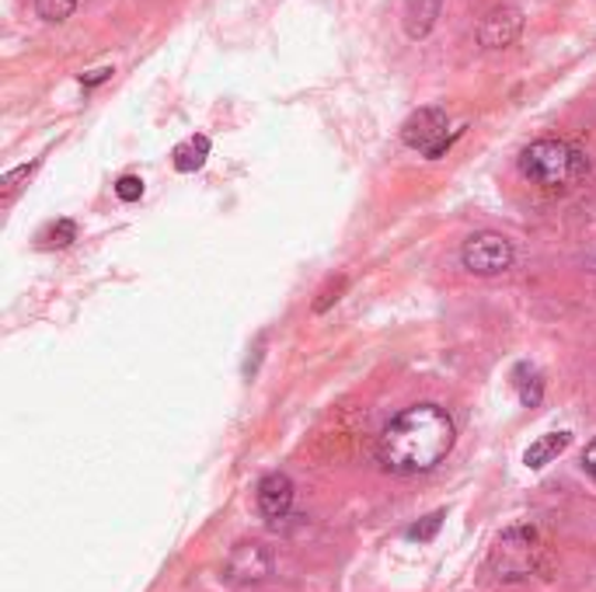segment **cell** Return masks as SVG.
<instances>
[{"instance_id":"obj_5","label":"cell","mask_w":596,"mask_h":592,"mask_svg":"<svg viewBox=\"0 0 596 592\" xmlns=\"http://www.w3.org/2000/svg\"><path fill=\"white\" fill-rule=\"evenodd\" d=\"M513 258H517L513 240L502 234H492V230L468 237L460 248V266L471 276H502L513 266Z\"/></svg>"},{"instance_id":"obj_7","label":"cell","mask_w":596,"mask_h":592,"mask_svg":"<svg viewBox=\"0 0 596 592\" xmlns=\"http://www.w3.org/2000/svg\"><path fill=\"white\" fill-rule=\"evenodd\" d=\"M294 495H297L294 481L286 477V474H279V471H273V474H265V477L258 481V488H255V506H258V513H262L265 519H269V523H279V519L290 516V509H294Z\"/></svg>"},{"instance_id":"obj_11","label":"cell","mask_w":596,"mask_h":592,"mask_svg":"<svg viewBox=\"0 0 596 592\" xmlns=\"http://www.w3.org/2000/svg\"><path fill=\"white\" fill-rule=\"evenodd\" d=\"M513 390H517V398L523 408H538L541 398H544V380H541V373L530 366V363H520L513 369Z\"/></svg>"},{"instance_id":"obj_17","label":"cell","mask_w":596,"mask_h":592,"mask_svg":"<svg viewBox=\"0 0 596 592\" xmlns=\"http://www.w3.org/2000/svg\"><path fill=\"white\" fill-rule=\"evenodd\" d=\"M439 519H444V513H433V516L426 519V526H412L408 537H412V540H429V537L439 530Z\"/></svg>"},{"instance_id":"obj_19","label":"cell","mask_w":596,"mask_h":592,"mask_svg":"<svg viewBox=\"0 0 596 592\" xmlns=\"http://www.w3.org/2000/svg\"><path fill=\"white\" fill-rule=\"evenodd\" d=\"M583 471H586L589 477H596V440L586 443V450H583Z\"/></svg>"},{"instance_id":"obj_9","label":"cell","mask_w":596,"mask_h":592,"mask_svg":"<svg viewBox=\"0 0 596 592\" xmlns=\"http://www.w3.org/2000/svg\"><path fill=\"white\" fill-rule=\"evenodd\" d=\"M447 0H405V35L412 42L418 39H426L433 29H436V21H439V11H444Z\"/></svg>"},{"instance_id":"obj_6","label":"cell","mask_w":596,"mask_h":592,"mask_svg":"<svg viewBox=\"0 0 596 592\" xmlns=\"http://www.w3.org/2000/svg\"><path fill=\"white\" fill-rule=\"evenodd\" d=\"M523 32V11L517 4H496L478 21L481 50H510Z\"/></svg>"},{"instance_id":"obj_13","label":"cell","mask_w":596,"mask_h":592,"mask_svg":"<svg viewBox=\"0 0 596 592\" xmlns=\"http://www.w3.org/2000/svg\"><path fill=\"white\" fill-rule=\"evenodd\" d=\"M77 11V0H35V14L50 25H63Z\"/></svg>"},{"instance_id":"obj_8","label":"cell","mask_w":596,"mask_h":592,"mask_svg":"<svg viewBox=\"0 0 596 592\" xmlns=\"http://www.w3.org/2000/svg\"><path fill=\"white\" fill-rule=\"evenodd\" d=\"M224 572L237 585H252V582H262V579L273 575V558L262 543H237L227 558Z\"/></svg>"},{"instance_id":"obj_20","label":"cell","mask_w":596,"mask_h":592,"mask_svg":"<svg viewBox=\"0 0 596 592\" xmlns=\"http://www.w3.org/2000/svg\"><path fill=\"white\" fill-rule=\"evenodd\" d=\"M108 77H113V71H92V74L81 77V84H84V87H95V84H102V80H108Z\"/></svg>"},{"instance_id":"obj_16","label":"cell","mask_w":596,"mask_h":592,"mask_svg":"<svg viewBox=\"0 0 596 592\" xmlns=\"http://www.w3.org/2000/svg\"><path fill=\"white\" fill-rule=\"evenodd\" d=\"M342 290H345V279H339V282H331V287H328V290L321 293V300H315V314H324V311H328V306H331V303H336V300H339V293H342Z\"/></svg>"},{"instance_id":"obj_12","label":"cell","mask_w":596,"mask_h":592,"mask_svg":"<svg viewBox=\"0 0 596 592\" xmlns=\"http://www.w3.org/2000/svg\"><path fill=\"white\" fill-rule=\"evenodd\" d=\"M206 158H210V140L206 137H192V140L174 147V168H179L182 174L199 171L206 164Z\"/></svg>"},{"instance_id":"obj_10","label":"cell","mask_w":596,"mask_h":592,"mask_svg":"<svg viewBox=\"0 0 596 592\" xmlns=\"http://www.w3.org/2000/svg\"><path fill=\"white\" fill-rule=\"evenodd\" d=\"M568 443H572V432H544V435H538V440L526 446L523 464H526L530 471H541V467H547L555 456H562V453L568 450Z\"/></svg>"},{"instance_id":"obj_1","label":"cell","mask_w":596,"mask_h":592,"mask_svg":"<svg viewBox=\"0 0 596 592\" xmlns=\"http://www.w3.org/2000/svg\"><path fill=\"white\" fill-rule=\"evenodd\" d=\"M457 426L439 405H412L384 426L377 435V460L381 467L397 477L426 474L444 464L454 450Z\"/></svg>"},{"instance_id":"obj_2","label":"cell","mask_w":596,"mask_h":592,"mask_svg":"<svg viewBox=\"0 0 596 592\" xmlns=\"http://www.w3.org/2000/svg\"><path fill=\"white\" fill-rule=\"evenodd\" d=\"M520 174L544 192H568L589 174V158L568 140H534L520 153Z\"/></svg>"},{"instance_id":"obj_3","label":"cell","mask_w":596,"mask_h":592,"mask_svg":"<svg viewBox=\"0 0 596 592\" xmlns=\"http://www.w3.org/2000/svg\"><path fill=\"white\" fill-rule=\"evenodd\" d=\"M541 555H544V543H541V534L534 530V526L513 523L499 534V540L492 547V558H489V568L499 582H523L541 568Z\"/></svg>"},{"instance_id":"obj_14","label":"cell","mask_w":596,"mask_h":592,"mask_svg":"<svg viewBox=\"0 0 596 592\" xmlns=\"http://www.w3.org/2000/svg\"><path fill=\"white\" fill-rule=\"evenodd\" d=\"M42 248H66L71 240H77V224L74 220H56L42 230Z\"/></svg>"},{"instance_id":"obj_18","label":"cell","mask_w":596,"mask_h":592,"mask_svg":"<svg viewBox=\"0 0 596 592\" xmlns=\"http://www.w3.org/2000/svg\"><path fill=\"white\" fill-rule=\"evenodd\" d=\"M35 171V164H25V168H14L11 174H4V182H0V185H4V192H8V200H11V192L18 189V182H25L29 179V174Z\"/></svg>"},{"instance_id":"obj_4","label":"cell","mask_w":596,"mask_h":592,"mask_svg":"<svg viewBox=\"0 0 596 592\" xmlns=\"http://www.w3.org/2000/svg\"><path fill=\"white\" fill-rule=\"evenodd\" d=\"M450 122H447V112L444 108H415V112L402 122V143L418 150L423 158L436 161L444 158V153L450 150V143L460 137V129H454V133H447Z\"/></svg>"},{"instance_id":"obj_15","label":"cell","mask_w":596,"mask_h":592,"mask_svg":"<svg viewBox=\"0 0 596 592\" xmlns=\"http://www.w3.org/2000/svg\"><path fill=\"white\" fill-rule=\"evenodd\" d=\"M116 195L123 203H137L143 195V182L137 179V174H123V179L116 182Z\"/></svg>"}]
</instances>
